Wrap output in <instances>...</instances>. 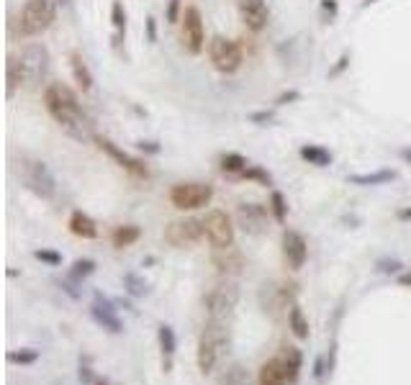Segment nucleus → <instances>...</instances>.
I'll return each instance as SVG.
<instances>
[{"mask_svg":"<svg viewBox=\"0 0 411 385\" xmlns=\"http://www.w3.org/2000/svg\"><path fill=\"white\" fill-rule=\"evenodd\" d=\"M44 108L49 111V116L60 123V128L70 139L80 144L95 139L93 118L82 111L77 95L65 82H49L47 88H44Z\"/></svg>","mask_w":411,"mask_h":385,"instance_id":"f257e3e1","label":"nucleus"},{"mask_svg":"<svg viewBox=\"0 0 411 385\" xmlns=\"http://www.w3.org/2000/svg\"><path fill=\"white\" fill-rule=\"evenodd\" d=\"M231 345L229 337V321H209L203 326L201 337H198V350H196V362L198 370L203 375H211L216 370V365L226 357Z\"/></svg>","mask_w":411,"mask_h":385,"instance_id":"f03ea898","label":"nucleus"},{"mask_svg":"<svg viewBox=\"0 0 411 385\" xmlns=\"http://www.w3.org/2000/svg\"><path fill=\"white\" fill-rule=\"evenodd\" d=\"M201 303L209 321H229L234 316L236 306H239V285L224 277L203 293Z\"/></svg>","mask_w":411,"mask_h":385,"instance_id":"7ed1b4c3","label":"nucleus"},{"mask_svg":"<svg viewBox=\"0 0 411 385\" xmlns=\"http://www.w3.org/2000/svg\"><path fill=\"white\" fill-rule=\"evenodd\" d=\"M16 167H18L21 183L26 185L34 196L44 198V201H52L54 193H57V180H54L52 169H49L47 164L31 155H21Z\"/></svg>","mask_w":411,"mask_h":385,"instance_id":"20e7f679","label":"nucleus"},{"mask_svg":"<svg viewBox=\"0 0 411 385\" xmlns=\"http://www.w3.org/2000/svg\"><path fill=\"white\" fill-rule=\"evenodd\" d=\"M57 18V8L52 0H26L18 13V34L31 39L41 36Z\"/></svg>","mask_w":411,"mask_h":385,"instance_id":"39448f33","label":"nucleus"},{"mask_svg":"<svg viewBox=\"0 0 411 385\" xmlns=\"http://www.w3.org/2000/svg\"><path fill=\"white\" fill-rule=\"evenodd\" d=\"M209 57H211V65L224 74H234L244 62V55H242V49H239V44H236L234 39H229V36H221V34L214 36V39L209 41Z\"/></svg>","mask_w":411,"mask_h":385,"instance_id":"423d86ee","label":"nucleus"},{"mask_svg":"<svg viewBox=\"0 0 411 385\" xmlns=\"http://www.w3.org/2000/svg\"><path fill=\"white\" fill-rule=\"evenodd\" d=\"M18 67L23 85H36L49 72V49L44 44H28L18 55Z\"/></svg>","mask_w":411,"mask_h":385,"instance_id":"0eeeda50","label":"nucleus"},{"mask_svg":"<svg viewBox=\"0 0 411 385\" xmlns=\"http://www.w3.org/2000/svg\"><path fill=\"white\" fill-rule=\"evenodd\" d=\"M214 198V188L209 183H177L170 190V203L177 211H198L206 208Z\"/></svg>","mask_w":411,"mask_h":385,"instance_id":"6e6552de","label":"nucleus"},{"mask_svg":"<svg viewBox=\"0 0 411 385\" xmlns=\"http://www.w3.org/2000/svg\"><path fill=\"white\" fill-rule=\"evenodd\" d=\"M203 237H206L203 218H177V221H170L168 229H165V242L175 250H188V247L201 242Z\"/></svg>","mask_w":411,"mask_h":385,"instance_id":"1a4fd4ad","label":"nucleus"},{"mask_svg":"<svg viewBox=\"0 0 411 385\" xmlns=\"http://www.w3.org/2000/svg\"><path fill=\"white\" fill-rule=\"evenodd\" d=\"M203 226H206V239H209L211 250L234 247V223L226 216V211H209L203 218Z\"/></svg>","mask_w":411,"mask_h":385,"instance_id":"9d476101","label":"nucleus"},{"mask_svg":"<svg viewBox=\"0 0 411 385\" xmlns=\"http://www.w3.org/2000/svg\"><path fill=\"white\" fill-rule=\"evenodd\" d=\"M182 28H180V39H182V49L188 55L198 57L206 47V31H203V18L201 11L196 6H188L182 11Z\"/></svg>","mask_w":411,"mask_h":385,"instance_id":"9b49d317","label":"nucleus"},{"mask_svg":"<svg viewBox=\"0 0 411 385\" xmlns=\"http://www.w3.org/2000/svg\"><path fill=\"white\" fill-rule=\"evenodd\" d=\"M270 206L263 203H239L236 206V221L244 229V234L250 237H260L270 229V216H268Z\"/></svg>","mask_w":411,"mask_h":385,"instance_id":"f8f14e48","label":"nucleus"},{"mask_svg":"<svg viewBox=\"0 0 411 385\" xmlns=\"http://www.w3.org/2000/svg\"><path fill=\"white\" fill-rule=\"evenodd\" d=\"M90 316H93V321L101 326V329L111 331V334H121L124 331L121 318H119V311H116V303L111 301V298L103 296L101 291H95V296H93Z\"/></svg>","mask_w":411,"mask_h":385,"instance_id":"ddd939ff","label":"nucleus"},{"mask_svg":"<svg viewBox=\"0 0 411 385\" xmlns=\"http://www.w3.org/2000/svg\"><path fill=\"white\" fill-rule=\"evenodd\" d=\"M98 147L106 152L111 160H114L119 167H124L128 172V175H134V177H147L149 175V169H147V164L142 162V160H136V157H131L128 152H124L121 147H116L108 136H101V134H95V139H93Z\"/></svg>","mask_w":411,"mask_h":385,"instance_id":"4468645a","label":"nucleus"},{"mask_svg":"<svg viewBox=\"0 0 411 385\" xmlns=\"http://www.w3.org/2000/svg\"><path fill=\"white\" fill-rule=\"evenodd\" d=\"M239 21L247 31L260 34L270 21V8L265 0H239Z\"/></svg>","mask_w":411,"mask_h":385,"instance_id":"2eb2a0df","label":"nucleus"},{"mask_svg":"<svg viewBox=\"0 0 411 385\" xmlns=\"http://www.w3.org/2000/svg\"><path fill=\"white\" fill-rule=\"evenodd\" d=\"M283 257L288 262L290 270H301L306 264V257H309V244L306 239L293 229L283 231Z\"/></svg>","mask_w":411,"mask_h":385,"instance_id":"dca6fc26","label":"nucleus"},{"mask_svg":"<svg viewBox=\"0 0 411 385\" xmlns=\"http://www.w3.org/2000/svg\"><path fill=\"white\" fill-rule=\"evenodd\" d=\"M211 264L216 267L219 275L234 277L244 270V255L239 250H234V247H229V250H214Z\"/></svg>","mask_w":411,"mask_h":385,"instance_id":"f3484780","label":"nucleus"},{"mask_svg":"<svg viewBox=\"0 0 411 385\" xmlns=\"http://www.w3.org/2000/svg\"><path fill=\"white\" fill-rule=\"evenodd\" d=\"M270 293V303L268 308L273 313L275 311H290V306L298 303V285L296 283H275V285H265Z\"/></svg>","mask_w":411,"mask_h":385,"instance_id":"a211bd4d","label":"nucleus"},{"mask_svg":"<svg viewBox=\"0 0 411 385\" xmlns=\"http://www.w3.org/2000/svg\"><path fill=\"white\" fill-rule=\"evenodd\" d=\"M288 383H290L288 372H285L283 362L278 357L263 362L260 370H257V385H288Z\"/></svg>","mask_w":411,"mask_h":385,"instance_id":"6ab92c4d","label":"nucleus"},{"mask_svg":"<svg viewBox=\"0 0 411 385\" xmlns=\"http://www.w3.org/2000/svg\"><path fill=\"white\" fill-rule=\"evenodd\" d=\"M157 339H160V350H162V370L170 372L172 370V357H175V350H177L175 329L168 324H160V329H157Z\"/></svg>","mask_w":411,"mask_h":385,"instance_id":"aec40b11","label":"nucleus"},{"mask_svg":"<svg viewBox=\"0 0 411 385\" xmlns=\"http://www.w3.org/2000/svg\"><path fill=\"white\" fill-rule=\"evenodd\" d=\"M67 226H70V231H72L75 237H80V239H95L98 237V223H95V218L88 216L85 211H72V213H70Z\"/></svg>","mask_w":411,"mask_h":385,"instance_id":"412c9836","label":"nucleus"},{"mask_svg":"<svg viewBox=\"0 0 411 385\" xmlns=\"http://www.w3.org/2000/svg\"><path fill=\"white\" fill-rule=\"evenodd\" d=\"M278 359L283 362L285 372H288V380L290 383H296L298 375H301V367H304V355H301V350L298 347H280V352H278Z\"/></svg>","mask_w":411,"mask_h":385,"instance_id":"4be33fe9","label":"nucleus"},{"mask_svg":"<svg viewBox=\"0 0 411 385\" xmlns=\"http://www.w3.org/2000/svg\"><path fill=\"white\" fill-rule=\"evenodd\" d=\"M70 67H72V77L75 82H77V88H80L82 93H88V90L93 88V72L88 69L80 52H70Z\"/></svg>","mask_w":411,"mask_h":385,"instance_id":"5701e85b","label":"nucleus"},{"mask_svg":"<svg viewBox=\"0 0 411 385\" xmlns=\"http://www.w3.org/2000/svg\"><path fill=\"white\" fill-rule=\"evenodd\" d=\"M139 237H142V229H139L136 223H121V226H116L114 234H111V244H114L116 250H126V247L139 242Z\"/></svg>","mask_w":411,"mask_h":385,"instance_id":"b1692460","label":"nucleus"},{"mask_svg":"<svg viewBox=\"0 0 411 385\" xmlns=\"http://www.w3.org/2000/svg\"><path fill=\"white\" fill-rule=\"evenodd\" d=\"M391 180H396V169H376V172L347 177V183L363 185V188H368V185H385V183H391Z\"/></svg>","mask_w":411,"mask_h":385,"instance_id":"393cba45","label":"nucleus"},{"mask_svg":"<svg viewBox=\"0 0 411 385\" xmlns=\"http://www.w3.org/2000/svg\"><path fill=\"white\" fill-rule=\"evenodd\" d=\"M298 155H301V160L314 164V167H329L331 164V152L319 147V144H304V147L298 149Z\"/></svg>","mask_w":411,"mask_h":385,"instance_id":"a878e982","label":"nucleus"},{"mask_svg":"<svg viewBox=\"0 0 411 385\" xmlns=\"http://www.w3.org/2000/svg\"><path fill=\"white\" fill-rule=\"evenodd\" d=\"M288 329L293 331V337L296 339H309V318H306L304 308L298 303L290 306V311H288Z\"/></svg>","mask_w":411,"mask_h":385,"instance_id":"bb28decb","label":"nucleus"},{"mask_svg":"<svg viewBox=\"0 0 411 385\" xmlns=\"http://www.w3.org/2000/svg\"><path fill=\"white\" fill-rule=\"evenodd\" d=\"M219 167H221L224 175L239 177L244 169L250 167V162H247V157L239 155V152H226V155H221V160H219Z\"/></svg>","mask_w":411,"mask_h":385,"instance_id":"cd10ccee","label":"nucleus"},{"mask_svg":"<svg viewBox=\"0 0 411 385\" xmlns=\"http://www.w3.org/2000/svg\"><path fill=\"white\" fill-rule=\"evenodd\" d=\"M6 95L8 98H13L16 90L23 85V77H21V67H18V57H8L6 62Z\"/></svg>","mask_w":411,"mask_h":385,"instance_id":"c85d7f7f","label":"nucleus"},{"mask_svg":"<svg viewBox=\"0 0 411 385\" xmlns=\"http://www.w3.org/2000/svg\"><path fill=\"white\" fill-rule=\"evenodd\" d=\"M93 272H95V260H90V257H80V260H75L72 262L67 277L72 280V283H82V280L90 277Z\"/></svg>","mask_w":411,"mask_h":385,"instance_id":"c756f323","label":"nucleus"},{"mask_svg":"<svg viewBox=\"0 0 411 385\" xmlns=\"http://www.w3.org/2000/svg\"><path fill=\"white\" fill-rule=\"evenodd\" d=\"M270 211H273V216H275L278 223H285V218H288V203H285V196L280 190H273V193H270Z\"/></svg>","mask_w":411,"mask_h":385,"instance_id":"7c9ffc66","label":"nucleus"},{"mask_svg":"<svg viewBox=\"0 0 411 385\" xmlns=\"http://www.w3.org/2000/svg\"><path fill=\"white\" fill-rule=\"evenodd\" d=\"M8 362H11V365H34V362H39V352L13 350V352H8Z\"/></svg>","mask_w":411,"mask_h":385,"instance_id":"2f4dec72","label":"nucleus"},{"mask_svg":"<svg viewBox=\"0 0 411 385\" xmlns=\"http://www.w3.org/2000/svg\"><path fill=\"white\" fill-rule=\"evenodd\" d=\"M124 288H126L128 296H134V298H139V296L147 293V283H144L136 272H126V275H124Z\"/></svg>","mask_w":411,"mask_h":385,"instance_id":"473e14b6","label":"nucleus"},{"mask_svg":"<svg viewBox=\"0 0 411 385\" xmlns=\"http://www.w3.org/2000/svg\"><path fill=\"white\" fill-rule=\"evenodd\" d=\"M111 21H114V28L119 34L126 31V11H124L121 0H114V6H111Z\"/></svg>","mask_w":411,"mask_h":385,"instance_id":"72a5a7b5","label":"nucleus"},{"mask_svg":"<svg viewBox=\"0 0 411 385\" xmlns=\"http://www.w3.org/2000/svg\"><path fill=\"white\" fill-rule=\"evenodd\" d=\"M221 385H250V378H247L244 367L234 365L231 370H226V375H224Z\"/></svg>","mask_w":411,"mask_h":385,"instance_id":"f704fd0d","label":"nucleus"},{"mask_svg":"<svg viewBox=\"0 0 411 385\" xmlns=\"http://www.w3.org/2000/svg\"><path fill=\"white\" fill-rule=\"evenodd\" d=\"M239 177H242V180H257V183H263V185H273V177H270V172H265L263 167H252V164L244 169Z\"/></svg>","mask_w":411,"mask_h":385,"instance_id":"c9c22d12","label":"nucleus"},{"mask_svg":"<svg viewBox=\"0 0 411 385\" xmlns=\"http://www.w3.org/2000/svg\"><path fill=\"white\" fill-rule=\"evenodd\" d=\"M34 260L49 264V267H60V264H62V255H60V252H54V250H36L34 252Z\"/></svg>","mask_w":411,"mask_h":385,"instance_id":"e433bc0d","label":"nucleus"},{"mask_svg":"<svg viewBox=\"0 0 411 385\" xmlns=\"http://www.w3.org/2000/svg\"><path fill=\"white\" fill-rule=\"evenodd\" d=\"M378 267V272H385V275H391V272H398L404 264L398 262V260H380V262L376 264Z\"/></svg>","mask_w":411,"mask_h":385,"instance_id":"4c0bfd02","label":"nucleus"},{"mask_svg":"<svg viewBox=\"0 0 411 385\" xmlns=\"http://www.w3.org/2000/svg\"><path fill=\"white\" fill-rule=\"evenodd\" d=\"M165 18H168V23H177V21H182L180 18V0H170Z\"/></svg>","mask_w":411,"mask_h":385,"instance_id":"58836bf2","label":"nucleus"},{"mask_svg":"<svg viewBox=\"0 0 411 385\" xmlns=\"http://www.w3.org/2000/svg\"><path fill=\"white\" fill-rule=\"evenodd\" d=\"M144 26H147V39L155 44V41H157V23H155V18H152V16H147V18H144Z\"/></svg>","mask_w":411,"mask_h":385,"instance_id":"ea45409f","label":"nucleus"},{"mask_svg":"<svg viewBox=\"0 0 411 385\" xmlns=\"http://www.w3.org/2000/svg\"><path fill=\"white\" fill-rule=\"evenodd\" d=\"M136 147L142 149V152H149V155H160V144H155V142H136Z\"/></svg>","mask_w":411,"mask_h":385,"instance_id":"a19ab883","label":"nucleus"},{"mask_svg":"<svg viewBox=\"0 0 411 385\" xmlns=\"http://www.w3.org/2000/svg\"><path fill=\"white\" fill-rule=\"evenodd\" d=\"M298 98H301V93H298V90H288V93H283L280 98H278V106H285V103L298 101Z\"/></svg>","mask_w":411,"mask_h":385,"instance_id":"79ce46f5","label":"nucleus"},{"mask_svg":"<svg viewBox=\"0 0 411 385\" xmlns=\"http://www.w3.org/2000/svg\"><path fill=\"white\" fill-rule=\"evenodd\" d=\"M80 380L85 385H90V383H95L93 380V372H90V367L88 365H80Z\"/></svg>","mask_w":411,"mask_h":385,"instance_id":"37998d69","label":"nucleus"},{"mask_svg":"<svg viewBox=\"0 0 411 385\" xmlns=\"http://www.w3.org/2000/svg\"><path fill=\"white\" fill-rule=\"evenodd\" d=\"M250 121H273V113L270 111H260V113H252Z\"/></svg>","mask_w":411,"mask_h":385,"instance_id":"c03bdc74","label":"nucleus"},{"mask_svg":"<svg viewBox=\"0 0 411 385\" xmlns=\"http://www.w3.org/2000/svg\"><path fill=\"white\" fill-rule=\"evenodd\" d=\"M344 67H347V55H344V57H342V60H339V65H337V67L331 69V72H329V77H337V74H339V72H342V69H344Z\"/></svg>","mask_w":411,"mask_h":385,"instance_id":"a18cd8bd","label":"nucleus"},{"mask_svg":"<svg viewBox=\"0 0 411 385\" xmlns=\"http://www.w3.org/2000/svg\"><path fill=\"white\" fill-rule=\"evenodd\" d=\"M398 285H401V288H411V272H404V275H398Z\"/></svg>","mask_w":411,"mask_h":385,"instance_id":"49530a36","label":"nucleus"},{"mask_svg":"<svg viewBox=\"0 0 411 385\" xmlns=\"http://www.w3.org/2000/svg\"><path fill=\"white\" fill-rule=\"evenodd\" d=\"M314 378H324V359H317V370H314Z\"/></svg>","mask_w":411,"mask_h":385,"instance_id":"de8ad7c7","label":"nucleus"},{"mask_svg":"<svg viewBox=\"0 0 411 385\" xmlns=\"http://www.w3.org/2000/svg\"><path fill=\"white\" fill-rule=\"evenodd\" d=\"M398 218H401V221H411V208L398 211Z\"/></svg>","mask_w":411,"mask_h":385,"instance_id":"09e8293b","label":"nucleus"},{"mask_svg":"<svg viewBox=\"0 0 411 385\" xmlns=\"http://www.w3.org/2000/svg\"><path fill=\"white\" fill-rule=\"evenodd\" d=\"M401 157H404L406 162L411 164V147H406V149H401Z\"/></svg>","mask_w":411,"mask_h":385,"instance_id":"8fccbe9b","label":"nucleus"},{"mask_svg":"<svg viewBox=\"0 0 411 385\" xmlns=\"http://www.w3.org/2000/svg\"><path fill=\"white\" fill-rule=\"evenodd\" d=\"M93 385H108V380H95Z\"/></svg>","mask_w":411,"mask_h":385,"instance_id":"3c124183","label":"nucleus"},{"mask_svg":"<svg viewBox=\"0 0 411 385\" xmlns=\"http://www.w3.org/2000/svg\"><path fill=\"white\" fill-rule=\"evenodd\" d=\"M60 3H62V6H70V0H60Z\"/></svg>","mask_w":411,"mask_h":385,"instance_id":"603ef678","label":"nucleus"}]
</instances>
